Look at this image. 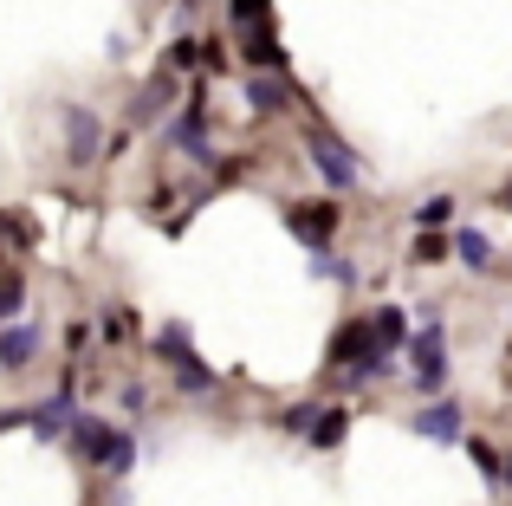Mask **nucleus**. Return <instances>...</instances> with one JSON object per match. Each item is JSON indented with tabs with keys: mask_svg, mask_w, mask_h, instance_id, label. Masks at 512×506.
<instances>
[{
	"mask_svg": "<svg viewBox=\"0 0 512 506\" xmlns=\"http://www.w3.org/2000/svg\"><path fill=\"white\" fill-rule=\"evenodd\" d=\"M415 221H422V228H448V221H454V202H448V195H435V202H422V215H415Z\"/></svg>",
	"mask_w": 512,
	"mask_h": 506,
	"instance_id": "nucleus-15",
	"label": "nucleus"
},
{
	"mask_svg": "<svg viewBox=\"0 0 512 506\" xmlns=\"http://www.w3.org/2000/svg\"><path fill=\"white\" fill-rule=\"evenodd\" d=\"M234 20L240 26H266L273 20V0H234Z\"/></svg>",
	"mask_w": 512,
	"mask_h": 506,
	"instance_id": "nucleus-14",
	"label": "nucleus"
},
{
	"mask_svg": "<svg viewBox=\"0 0 512 506\" xmlns=\"http://www.w3.org/2000/svg\"><path fill=\"white\" fill-rule=\"evenodd\" d=\"M292 234H299L305 247H318V253H325V241L338 234V208H325V202H312V208H292Z\"/></svg>",
	"mask_w": 512,
	"mask_h": 506,
	"instance_id": "nucleus-5",
	"label": "nucleus"
},
{
	"mask_svg": "<svg viewBox=\"0 0 512 506\" xmlns=\"http://www.w3.org/2000/svg\"><path fill=\"white\" fill-rule=\"evenodd\" d=\"M20 299H26V286H20V279H7V286H0V318L20 312Z\"/></svg>",
	"mask_w": 512,
	"mask_h": 506,
	"instance_id": "nucleus-16",
	"label": "nucleus"
},
{
	"mask_svg": "<svg viewBox=\"0 0 512 506\" xmlns=\"http://www.w3.org/2000/svg\"><path fill=\"white\" fill-rule=\"evenodd\" d=\"M506 487H512V461H506Z\"/></svg>",
	"mask_w": 512,
	"mask_h": 506,
	"instance_id": "nucleus-17",
	"label": "nucleus"
},
{
	"mask_svg": "<svg viewBox=\"0 0 512 506\" xmlns=\"http://www.w3.org/2000/svg\"><path fill=\"white\" fill-rule=\"evenodd\" d=\"M454 253H461L474 273H480V266H493V247H487V234H480V228H461V234H454Z\"/></svg>",
	"mask_w": 512,
	"mask_h": 506,
	"instance_id": "nucleus-9",
	"label": "nucleus"
},
{
	"mask_svg": "<svg viewBox=\"0 0 512 506\" xmlns=\"http://www.w3.org/2000/svg\"><path fill=\"white\" fill-rule=\"evenodd\" d=\"M370 338H376V351H389V344H402V312H396V305H383V312L370 318Z\"/></svg>",
	"mask_w": 512,
	"mask_h": 506,
	"instance_id": "nucleus-10",
	"label": "nucleus"
},
{
	"mask_svg": "<svg viewBox=\"0 0 512 506\" xmlns=\"http://www.w3.org/2000/svg\"><path fill=\"white\" fill-rule=\"evenodd\" d=\"M247 104H253V111H286V85H273V78H253V85H247Z\"/></svg>",
	"mask_w": 512,
	"mask_h": 506,
	"instance_id": "nucleus-11",
	"label": "nucleus"
},
{
	"mask_svg": "<svg viewBox=\"0 0 512 506\" xmlns=\"http://www.w3.org/2000/svg\"><path fill=\"white\" fill-rule=\"evenodd\" d=\"M312 163H318V176H325L331 189H357V176H363L357 156H350L331 130H312Z\"/></svg>",
	"mask_w": 512,
	"mask_h": 506,
	"instance_id": "nucleus-2",
	"label": "nucleus"
},
{
	"mask_svg": "<svg viewBox=\"0 0 512 506\" xmlns=\"http://www.w3.org/2000/svg\"><path fill=\"white\" fill-rule=\"evenodd\" d=\"M156 351H163L169 364L182 370V377H175L182 390H208V383H214V377H208V364H201V357L188 351V331H182V325H163V338H156Z\"/></svg>",
	"mask_w": 512,
	"mask_h": 506,
	"instance_id": "nucleus-3",
	"label": "nucleus"
},
{
	"mask_svg": "<svg viewBox=\"0 0 512 506\" xmlns=\"http://www.w3.org/2000/svg\"><path fill=\"white\" fill-rule=\"evenodd\" d=\"M415 383L422 390H441L448 383V364H441V325H435V312L422 318V331H415Z\"/></svg>",
	"mask_w": 512,
	"mask_h": 506,
	"instance_id": "nucleus-4",
	"label": "nucleus"
},
{
	"mask_svg": "<svg viewBox=\"0 0 512 506\" xmlns=\"http://www.w3.org/2000/svg\"><path fill=\"white\" fill-rule=\"evenodd\" d=\"M65 150H72V163L98 156V117L91 111H65Z\"/></svg>",
	"mask_w": 512,
	"mask_h": 506,
	"instance_id": "nucleus-6",
	"label": "nucleus"
},
{
	"mask_svg": "<svg viewBox=\"0 0 512 506\" xmlns=\"http://www.w3.org/2000/svg\"><path fill=\"white\" fill-rule=\"evenodd\" d=\"M33 351H39V325H33V318H26V325H13V331H0V364H7V370L33 364Z\"/></svg>",
	"mask_w": 512,
	"mask_h": 506,
	"instance_id": "nucleus-7",
	"label": "nucleus"
},
{
	"mask_svg": "<svg viewBox=\"0 0 512 506\" xmlns=\"http://www.w3.org/2000/svg\"><path fill=\"white\" fill-rule=\"evenodd\" d=\"M72 442H78V455L98 461L104 474H124V468H130V455H137L124 429H104V422H91V416H78V422H72Z\"/></svg>",
	"mask_w": 512,
	"mask_h": 506,
	"instance_id": "nucleus-1",
	"label": "nucleus"
},
{
	"mask_svg": "<svg viewBox=\"0 0 512 506\" xmlns=\"http://www.w3.org/2000/svg\"><path fill=\"white\" fill-rule=\"evenodd\" d=\"M169 137H175V143H182V150H195V156H208V137H201V111H188V117H182V124H175V130H169Z\"/></svg>",
	"mask_w": 512,
	"mask_h": 506,
	"instance_id": "nucleus-13",
	"label": "nucleus"
},
{
	"mask_svg": "<svg viewBox=\"0 0 512 506\" xmlns=\"http://www.w3.org/2000/svg\"><path fill=\"white\" fill-rule=\"evenodd\" d=\"M415 435H428V442H461V409L454 403H435L415 416Z\"/></svg>",
	"mask_w": 512,
	"mask_h": 506,
	"instance_id": "nucleus-8",
	"label": "nucleus"
},
{
	"mask_svg": "<svg viewBox=\"0 0 512 506\" xmlns=\"http://www.w3.org/2000/svg\"><path fill=\"white\" fill-rule=\"evenodd\" d=\"M344 429H350V416H344V409H331V416H318V429H305V435H312L318 448H338Z\"/></svg>",
	"mask_w": 512,
	"mask_h": 506,
	"instance_id": "nucleus-12",
	"label": "nucleus"
}]
</instances>
